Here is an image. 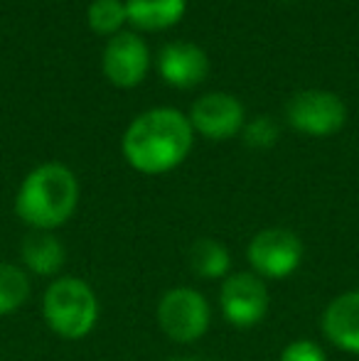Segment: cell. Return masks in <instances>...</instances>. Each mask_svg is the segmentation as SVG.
<instances>
[{
  "label": "cell",
  "instance_id": "cell-4",
  "mask_svg": "<svg viewBox=\"0 0 359 361\" xmlns=\"http://www.w3.org/2000/svg\"><path fill=\"white\" fill-rule=\"evenodd\" d=\"M212 310L195 288H173L158 302V324L165 337L178 344H192L207 332Z\"/></svg>",
  "mask_w": 359,
  "mask_h": 361
},
{
  "label": "cell",
  "instance_id": "cell-6",
  "mask_svg": "<svg viewBox=\"0 0 359 361\" xmlns=\"http://www.w3.org/2000/svg\"><path fill=\"white\" fill-rule=\"evenodd\" d=\"M249 263L259 278H286L300 266L303 243L296 231L283 226H271L259 231L249 243Z\"/></svg>",
  "mask_w": 359,
  "mask_h": 361
},
{
  "label": "cell",
  "instance_id": "cell-8",
  "mask_svg": "<svg viewBox=\"0 0 359 361\" xmlns=\"http://www.w3.org/2000/svg\"><path fill=\"white\" fill-rule=\"evenodd\" d=\"M190 126L192 130H200L205 138L226 140L239 133L244 126V106L231 94L212 91L192 104Z\"/></svg>",
  "mask_w": 359,
  "mask_h": 361
},
{
  "label": "cell",
  "instance_id": "cell-18",
  "mask_svg": "<svg viewBox=\"0 0 359 361\" xmlns=\"http://www.w3.org/2000/svg\"><path fill=\"white\" fill-rule=\"evenodd\" d=\"M276 138H278V128L273 126L271 118H256L244 130V140L251 147H271L276 143Z\"/></svg>",
  "mask_w": 359,
  "mask_h": 361
},
{
  "label": "cell",
  "instance_id": "cell-10",
  "mask_svg": "<svg viewBox=\"0 0 359 361\" xmlns=\"http://www.w3.org/2000/svg\"><path fill=\"white\" fill-rule=\"evenodd\" d=\"M158 69L163 79L180 89H190L205 81L209 72V59L202 47L192 42H170L160 49Z\"/></svg>",
  "mask_w": 359,
  "mask_h": 361
},
{
  "label": "cell",
  "instance_id": "cell-11",
  "mask_svg": "<svg viewBox=\"0 0 359 361\" xmlns=\"http://www.w3.org/2000/svg\"><path fill=\"white\" fill-rule=\"evenodd\" d=\"M322 332L335 347L359 354V290L342 293L322 312Z\"/></svg>",
  "mask_w": 359,
  "mask_h": 361
},
{
  "label": "cell",
  "instance_id": "cell-16",
  "mask_svg": "<svg viewBox=\"0 0 359 361\" xmlns=\"http://www.w3.org/2000/svg\"><path fill=\"white\" fill-rule=\"evenodd\" d=\"M89 27L96 35H116L121 25L128 20L126 15V3L121 0H94L89 5Z\"/></svg>",
  "mask_w": 359,
  "mask_h": 361
},
{
  "label": "cell",
  "instance_id": "cell-9",
  "mask_svg": "<svg viewBox=\"0 0 359 361\" xmlns=\"http://www.w3.org/2000/svg\"><path fill=\"white\" fill-rule=\"evenodd\" d=\"M150 64L148 44L135 32H116L101 57L104 74L116 86H135L145 79Z\"/></svg>",
  "mask_w": 359,
  "mask_h": 361
},
{
  "label": "cell",
  "instance_id": "cell-2",
  "mask_svg": "<svg viewBox=\"0 0 359 361\" xmlns=\"http://www.w3.org/2000/svg\"><path fill=\"white\" fill-rule=\"evenodd\" d=\"M79 202V182L62 162L35 167L15 195V214L35 231H52L74 214Z\"/></svg>",
  "mask_w": 359,
  "mask_h": 361
},
{
  "label": "cell",
  "instance_id": "cell-13",
  "mask_svg": "<svg viewBox=\"0 0 359 361\" xmlns=\"http://www.w3.org/2000/svg\"><path fill=\"white\" fill-rule=\"evenodd\" d=\"M187 0H126V15L140 30H163L185 15Z\"/></svg>",
  "mask_w": 359,
  "mask_h": 361
},
{
  "label": "cell",
  "instance_id": "cell-12",
  "mask_svg": "<svg viewBox=\"0 0 359 361\" xmlns=\"http://www.w3.org/2000/svg\"><path fill=\"white\" fill-rule=\"evenodd\" d=\"M20 258H23L25 268H30L35 276H57L64 266L67 251L54 233L32 231L23 238Z\"/></svg>",
  "mask_w": 359,
  "mask_h": 361
},
{
  "label": "cell",
  "instance_id": "cell-5",
  "mask_svg": "<svg viewBox=\"0 0 359 361\" xmlns=\"http://www.w3.org/2000/svg\"><path fill=\"white\" fill-rule=\"evenodd\" d=\"M286 116L293 128L308 135H332L345 126L347 106L332 91L305 89L291 96Z\"/></svg>",
  "mask_w": 359,
  "mask_h": 361
},
{
  "label": "cell",
  "instance_id": "cell-3",
  "mask_svg": "<svg viewBox=\"0 0 359 361\" xmlns=\"http://www.w3.org/2000/svg\"><path fill=\"white\" fill-rule=\"evenodd\" d=\"M42 317L47 327L62 339H82L96 327L99 300L82 278L62 276L44 290Z\"/></svg>",
  "mask_w": 359,
  "mask_h": 361
},
{
  "label": "cell",
  "instance_id": "cell-14",
  "mask_svg": "<svg viewBox=\"0 0 359 361\" xmlns=\"http://www.w3.org/2000/svg\"><path fill=\"white\" fill-rule=\"evenodd\" d=\"M190 268L195 276L217 281L224 278L231 268V256L226 246L217 238H197L190 248Z\"/></svg>",
  "mask_w": 359,
  "mask_h": 361
},
{
  "label": "cell",
  "instance_id": "cell-19",
  "mask_svg": "<svg viewBox=\"0 0 359 361\" xmlns=\"http://www.w3.org/2000/svg\"><path fill=\"white\" fill-rule=\"evenodd\" d=\"M173 361H195V359H173Z\"/></svg>",
  "mask_w": 359,
  "mask_h": 361
},
{
  "label": "cell",
  "instance_id": "cell-1",
  "mask_svg": "<svg viewBox=\"0 0 359 361\" xmlns=\"http://www.w3.org/2000/svg\"><path fill=\"white\" fill-rule=\"evenodd\" d=\"M121 145L128 165L138 172H168L185 160L192 147L190 118L170 106L150 109L128 126Z\"/></svg>",
  "mask_w": 359,
  "mask_h": 361
},
{
  "label": "cell",
  "instance_id": "cell-7",
  "mask_svg": "<svg viewBox=\"0 0 359 361\" xmlns=\"http://www.w3.org/2000/svg\"><path fill=\"white\" fill-rule=\"evenodd\" d=\"M219 307L234 327H254L269 312V290L256 273H234L219 288Z\"/></svg>",
  "mask_w": 359,
  "mask_h": 361
},
{
  "label": "cell",
  "instance_id": "cell-17",
  "mask_svg": "<svg viewBox=\"0 0 359 361\" xmlns=\"http://www.w3.org/2000/svg\"><path fill=\"white\" fill-rule=\"evenodd\" d=\"M278 361H327V357L320 344H315L312 339H296L283 349Z\"/></svg>",
  "mask_w": 359,
  "mask_h": 361
},
{
  "label": "cell",
  "instance_id": "cell-15",
  "mask_svg": "<svg viewBox=\"0 0 359 361\" xmlns=\"http://www.w3.org/2000/svg\"><path fill=\"white\" fill-rule=\"evenodd\" d=\"M30 298V278L15 263H0V314L20 310Z\"/></svg>",
  "mask_w": 359,
  "mask_h": 361
}]
</instances>
